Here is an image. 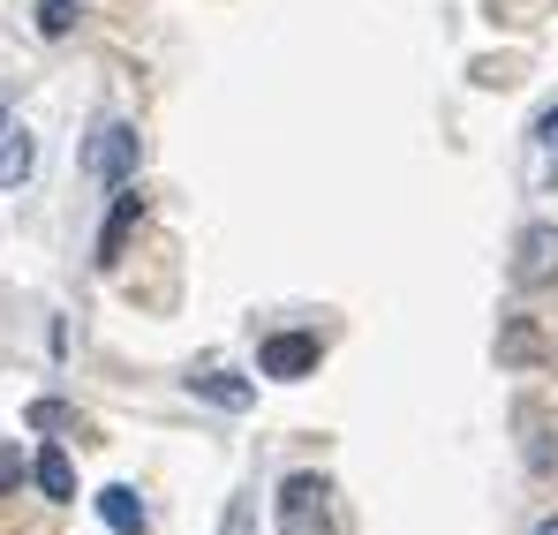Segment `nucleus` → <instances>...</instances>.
I'll return each mask as SVG.
<instances>
[{"label": "nucleus", "mask_w": 558, "mask_h": 535, "mask_svg": "<svg viewBox=\"0 0 558 535\" xmlns=\"http://www.w3.org/2000/svg\"><path fill=\"white\" fill-rule=\"evenodd\" d=\"M136 159H144V136H136L129 121H98L92 136H84V174L106 181V189L136 181Z\"/></svg>", "instance_id": "f257e3e1"}, {"label": "nucleus", "mask_w": 558, "mask_h": 535, "mask_svg": "<svg viewBox=\"0 0 558 535\" xmlns=\"http://www.w3.org/2000/svg\"><path fill=\"white\" fill-rule=\"evenodd\" d=\"M279 535H332V483L325 475L279 483Z\"/></svg>", "instance_id": "f03ea898"}, {"label": "nucleus", "mask_w": 558, "mask_h": 535, "mask_svg": "<svg viewBox=\"0 0 558 535\" xmlns=\"http://www.w3.org/2000/svg\"><path fill=\"white\" fill-rule=\"evenodd\" d=\"M513 287L521 294H544V287H558V227H521V242H513Z\"/></svg>", "instance_id": "7ed1b4c3"}, {"label": "nucleus", "mask_w": 558, "mask_h": 535, "mask_svg": "<svg viewBox=\"0 0 558 535\" xmlns=\"http://www.w3.org/2000/svg\"><path fill=\"white\" fill-rule=\"evenodd\" d=\"M317 355H325V348H317V332H272V340H265V355H257V369H265V377H310Z\"/></svg>", "instance_id": "20e7f679"}, {"label": "nucleus", "mask_w": 558, "mask_h": 535, "mask_svg": "<svg viewBox=\"0 0 558 535\" xmlns=\"http://www.w3.org/2000/svg\"><path fill=\"white\" fill-rule=\"evenodd\" d=\"M189 392H196V400H211V408H227V415H242V408L257 400V385H250V377H234V369H196V377H189Z\"/></svg>", "instance_id": "39448f33"}, {"label": "nucleus", "mask_w": 558, "mask_h": 535, "mask_svg": "<svg viewBox=\"0 0 558 535\" xmlns=\"http://www.w3.org/2000/svg\"><path fill=\"white\" fill-rule=\"evenodd\" d=\"M136 219H144V196L121 181V189H113V219L98 227V265H113V257H121V242H129V227H136Z\"/></svg>", "instance_id": "423d86ee"}, {"label": "nucleus", "mask_w": 558, "mask_h": 535, "mask_svg": "<svg viewBox=\"0 0 558 535\" xmlns=\"http://www.w3.org/2000/svg\"><path fill=\"white\" fill-rule=\"evenodd\" d=\"M38 167V136L31 129H0V189H23Z\"/></svg>", "instance_id": "0eeeda50"}, {"label": "nucleus", "mask_w": 558, "mask_h": 535, "mask_svg": "<svg viewBox=\"0 0 558 535\" xmlns=\"http://www.w3.org/2000/svg\"><path fill=\"white\" fill-rule=\"evenodd\" d=\"M98 521L113 535H144V498L129 483H113V490H98Z\"/></svg>", "instance_id": "6e6552de"}, {"label": "nucleus", "mask_w": 558, "mask_h": 535, "mask_svg": "<svg viewBox=\"0 0 558 535\" xmlns=\"http://www.w3.org/2000/svg\"><path fill=\"white\" fill-rule=\"evenodd\" d=\"M31 483H38V490H46L53 506H61V498H76V467H69V452L46 446L38 460H31Z\"/></svg>", "instance_id": "1a4fd4ad"}, {"label": "nucleus", "mask_w": 558, "mask_h": 535, "mask_svg": "<svg viewBox=\"0 0 558 535\" xmlns=\"http://www.w3.org/2000/svg\"><path fill=\"white\" fill-rule=\"evenodd\" d=\"M76 15H84L76 0H38V38H69V31H76Z\"/></svg>", "instance_id": "9d476101"}, {"label": "nucleus", "mask_w": 558, "mask_h": 535, "mask_svg": "<svg viewBox=\"0 0 558 535\" xmlns=\"http://www.w3.org/2000/svg\"><path fill=\"white\" fill-rule=\"evenodd\" d=\"M498 355H506V362H544V340H536L529 325H513V332L498 340Z\"/></svg>", "instance_id": "9b49d317"}, {"label": "nucleus", "mask_w": 558, "mask_h": 535, "mask_svg": "<svg viewBox=\"0 0 558 535\" xmlns=\"http://www.w3.org/2000/svg\"><path fill=\"white\" fill-rule=\"evenodd\" d=\"M76 415L61 408V400H31V430H69Z\"/></svg>", "instance_id": "f8f14e48"}, {"label": "nucleus", "mask_w": 558, "mask_h": 535, "mask_svg": "<svg viewBox=\"0 0 558 535\" xmlns=\"http://www.w3.org/2000/svg\"><path fill=\"white\" fill-rule=\"evenodd\" d=\"M219 535H257V506H250V498H234V506H227V528Z\"/></svg>", "instance_id": "ddd939ff"}, {"label": "nucleus", "mask_w": 558, "mask_h": 535, "mask_svg": "<svg viewBox=\"0 0 558 535\" xmlns=\"http://www.w3.org/2000/svg\"><path fill=\"white\" fill-rule=\"evenodd\" d=\"M536 151H558V106H544V121H536Z\"/></svg>", "instance_id": "4468645a"}, {"label": "nucleus", "mask_w": 558, "mask_h": 535, "mask_svg": "<svg viewBox=\"0 0 558 535\" xmlns=\"http://www.w3.org/2000/svg\"><path fill=\"white\" fill-rule=\"evenodd\" d=\"M15 483H23V460H15V452L0 446V490H15Z\"/></svg>", "instance_id": "2eb2a0df"}, {"label": "nucleus", "mask_w": 558, "mask_h": 535, "mask_svg": "<svg viewBox=\"0 0 558 535\" xmlns=\"http://www.w3.org/2000/svg\"><path fill=\"white\" fill-rule=\"evenodd\" d=\"M536 535H558V513H544V521H536Z\"/></svg>", "instance_id": "dca6fc26"}]
</instances>
